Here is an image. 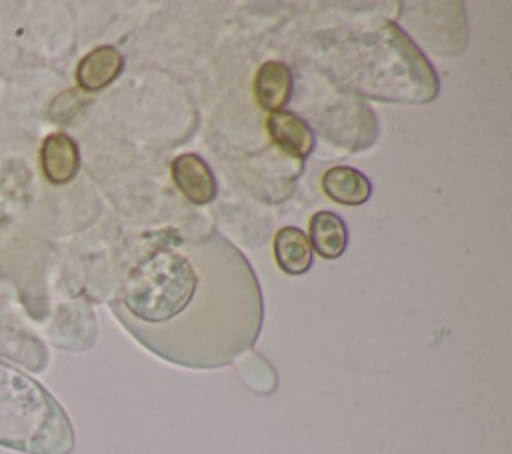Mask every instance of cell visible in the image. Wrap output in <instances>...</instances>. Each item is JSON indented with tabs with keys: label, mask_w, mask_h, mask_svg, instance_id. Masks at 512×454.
Listing matches in <instances>:
<instances>
[{
	"label": "cell",
	"mask_w": 512,
	"mask_h": 454,
	"mask_svg": "<svg viewBox=\"0 0 512 454\" xmlns=\"http://www.w3.org/2000/svg\"><path fill=\"white\" fill-rule=\"evenodd\" d=\"M112 308L158 358L220 368L254 346L264 316L248 258L216 230L156 234L130 266Z\"/></svg>",
	"instance_id": "1"
},
{
	"label": "cell",
	"mask_w": 512,
	"mask_h": 454,
	"mask_svg": "<svg viewBox=\"0 0 512 454\" xmlns=\"http://www.w3.org/2000/svg\"><path fill=\"white\" fill-rule=\"evenodd\" d=\"M172 180L188 202L204 206L214 202L218 194V180L210 164L196 152L178 154L170 164Z\"/></svg>",
	"instance_id": "2"
},
{
	"label": "cell",
	"mask_w": 512,
	"mask_h": 454,
	"mask_svg": "<svg viewBox=\"0 0 512 454\" xmlns=\"http://www.w3.org/2000/svg\"><path fill=\"white\" fill-rule=\"evenodd\" d=\"M124 70V56L112 44L90 50L76 66V82L80 90L98 92L110 86Z\"/></svg>",
	"instance_id": "3"
},
{
	"label": "cell",
	"mask_w": 512,
	"mask_h": 454,
	"mask_svg": "<svg viewBox=\"0 0 512 454\" xmlns=\"http://www.w3.org/2000/svg\"><path fill=\"white\" fill-rule=\"evenodd\" d=\"M294 76L286 62L266 60L256 70L254 78V96L256 102L270 114L284 110L292 98Z\"/></svg>",
	"instance_id": "4"
},
{
	"label": "cell",
	"mask_w": 512,
	"mask_h": 454,
	"mask_svg": "<svg viewBox=\"0 0 512 454\" xmlns=\"http://www.w3.org/2000/svg\"><path fill=\"white\" fill-rule=\"evenodd\" d=\"M266 130L286 154L300 160H306L316 146V136L312 128L294 112L280 110L270 114L266 118Z\"/></svg>",
	"instance_id": "5"
},
{
	"label": "cell",
	"mask_w": 512,
	"mask_h": 454,
	"mask_svg": "<svg viewBox=\"0 0 512 454\" xmlns=\"http://www.w3.org/2000/svg\"><path fill=\"white\" fill-rule=\"evenodd\" d=\"M40 164L48 182L62 186L68 184L80 168V152L76 142L64 134H48L40 148Z\"/></svg>",
	"instance_id": "6"
},
{
	"label": "cell",
	"mask_w": 512,
	"mask_h": 454,
	"mask_svg": "<svg viewBox=\"0 0 512 454\" xmlns=\"http://www.w3.org/2000/svg\"><path fill=\"white\" fill-rule=\"evenodd\" d=\"M324 194L344 206H360L372 196V182L352 166H332L322 174Z\"/></svg>",
	"instance_id": "7"
},
{
	"label": "cell",
	"mask_w": 512,
	"mask_h": 454,
	"mask_svg": "<svg viewBox=\"0 0 512 454\" xmlns=\"http://www.w3.org/2000/svg\"><path fill=\"white\" fill-rule=\"evenodd\" d=\"M306 236L312 250L326 260L342 256L348 246V226L342 216L332 210H320L312 214Z\"/></svg>",
	"instance_id": "8"
},
{
	"label": "cell",
	"mask_w": 512,
	"mask_h": 454,
	"mask_svg": "<svg viewBox=\"0 0 512 454\" xmlns=\"http://www.w3.org/2000/svg\"><path fill=\"white\" fill-rule=\"evenodd\" d=\"M274 260L284 274L300 276L312 266V246L304 230L296 226H284L274 236Z\"/></svg>",
	"instance_id": "9"
}]
</instances>
